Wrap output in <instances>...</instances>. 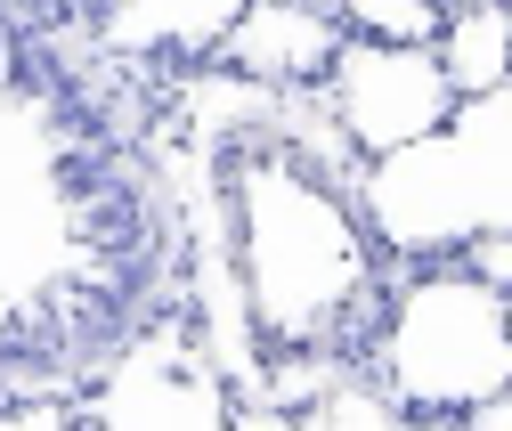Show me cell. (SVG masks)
I'll list each match as a JSON object with an SVG mask.
<instances>
[{
  "label": "cell",
  "instance_id": "cell-14",
  "mask_svg": "<svg viewBox=\"0 0 512 431\" xmlns=\"http://www.w3.org/2000/svg\"><path fill=\"white\" fill-rule=\"evenodd\" d=\"M504 350H512V293H504Z\"/></svg>",
  "mask_w": 512,
  "mask_h": 431
},
{
  "label": "cell",
  "instance_id": "cell-4",
  "mask_svg": "<svg viewBox=\"0 0 512 431\" xmlns=\"http://www.w3.org/2000/svg\"><path fill=\"white\" fill-rule=\"evenodd\" d=\"M350 204L374 236V253L391 261H456L472 244V196H464V163H456V139H415L399 155H374L358 163L350 179Z\"/></svg>",
  "mask_w": 512,
  "mask_h": 431
},
{
  "label": "cell",
  "instance_id": "cell-11",
  "mask_svg": "<svg viewBox=\"0 0 512 431\" xmlns=\"http://www.w3.org/2000/svg\"><path fill=\"white\" fill-rule=\"evenodd\" d=\"M342 33L358 41H399V49H431L447 25V0H334Z\"/></svg>",
  "mask_w": 512,
  "mask_h": 431
},
{
  "label": "cell",
  "instance_id": "cell-13",
  "mask_svg": "<svg viewBox=\"0 0 512 431\" xmlns=\"http://www.w3.org/2000/svg\"><path fill=\"white\" fill-rule=\"evenodd\" d=\"M456 423H464V431H512V383H504V391H488L480 407H464Z\"/></svg>",
  "mask_w": 512,
  "mask_h": 431
},
{
  "label": "cell",
  "instance_id": "cell-2",
  "mask_svg": "<svg viewBox=\"0 0 512 431\" xmlns=\"http://www.w3.org/2000/svg\"><path fill=\"white\" fill-rule=\"evenodd\" d=\"M358 375L399 399L407 415H464L512 383L504 350V293L480 285L464 261H415L374 310L358 342Z\"/></svg>",
  "mask_w": 512,
  "mask_h": 431
},
{
  "label": "cell",
  "instance_id": "cell-10",
  "mask_svg": "<svg viewBox=\"0 0 512 431\" xmlns=\"http://www.w3.org/2000/svg\"><path fill=\"white\" fill-rule=\"evenodd\" d=\"M309 431H464L456 415H407L399 399H382L366 375H342L326 399L309 407Z\"/></svg>",
  "mask_w": 512,
  "mask_h": 431
},
{
  "label": "cell",
  "instance_id": "cell-6",
  "mask_svg": "<svg viewBox=\"0 0 512 431\" xmlns=\"http://www.w3.org/2000/svg\"><path fill=\"white\" fill-rule=\"evenodd\" d=\"M342 49V17L309 9V0H244V17L228 25V41L212 49V66L269 82V90H317Z\"/></svg>",
  "mask_w": 512,
  "mask_h": 431
},
{
  "label": "cell",
  "instance_id": "cell-7",
  "mask_svg": "<svg viewBox=\"0 0 512 431\" xmlns=\"http://www.w3.org/2000/svg\"><path fill=\"white\" fill-rule=\"evenodd\" d=\"M447 139H456V163H464L472 236H512V90L464 98Z\"/></svg>",
  "mask_w": 512,
  "mask_h": 431
},
{
  "label": "cell",
  "instance_id": "cell-8",
  "mask_svg": "<svg viewBox=\"0 0 512 431\" xmlns=\"http://www.w3.org/2000/svg\"><path fill=\"white\" fill-rule=\"evenodd\" d=\"M431 57H439L447 90H456V106L512 90V0H447Z\"/></svg>",
  "mask_w": 512,
  "mask_h": 431
},
{
  "label": "cell",
  "instance_id": "cell-9",
  "mask_svg": "<svg viewBox=\"0 0 512 431\" xmlns=\"http://www.w3.org/2000/svg\"><path fill=\"white\" fill-rule=\"evenodd\" d=\"M236 17H244V0H114V9H106V41L114 49H155V57H196V66H212V49L228 41Z\"/></svg>",
  "mask_w": 512,
  "mask_h": 431
},
{
  "label": "cell",
  "instance_id": "cell-3",
  "mask_svg": "<svg viewBox=\"0 0 512 431\" xmlns=\"http://www.w3.org/2000/svg\"><path fill=\"white\" fill-rule=\"evenodd\" d=\"M326 114L342 122V139L358 163L374 155H399L415 139H439L447 122H456V90H447L439 57L431 49H399V41H358L342 33L326 82H317Z\"/></svg>",
  "mask_w": 512,
  "mask_h": 431
},
{
  "label": "cell",
  "instance_id": "cell-5",
  "mask_svg": "<svg viewBox=\"0 0 512 431\" xmlns=\"http://www.w3.org/2000/svg\"><path fill=\"white\" fill-rule=\"evenodd\" d=\"M228 399L236 391L220 383V366L204 358L196 326H187L122 358L106 391L90 399L82 431H228Z\"/></svg>",
  "mask_w": 512,
  "mask_h": 431
},
{
  "label": "cell",
  "instance_id": "cell-1",
  "mask_svg": "<svg viewBox=\"0 0 512 431\" xmlns=\"http://www.w3.org/2000/svg\"><path fill=\"white\" fill-rule=\"evenodd\" d=\"M220 212H228V253L252 334L269 350H342L374 334L382 310V253L326 171L293 163L277 139H252L220 155Z\"/></svg>",
  "mask_w": 512,
  "mask_h": 431
},
{
  "label": "cell",
  "instance_id": "cell-12",
  "mask_svg": "<svg viewBox=\"0 0 512 431\" xmlns=\"http://www.w3.org/2000/svg\"><path fill=\"white\" fill-rule=\"evenodd\" d=\"M228 431H309V415L277 399H228Z\"/></svg>",
  "mask_w": 512,
  "mask_h": 431
}]
</instances>
